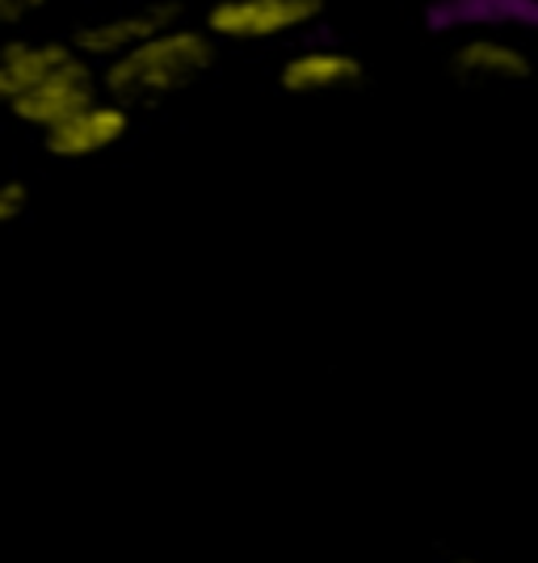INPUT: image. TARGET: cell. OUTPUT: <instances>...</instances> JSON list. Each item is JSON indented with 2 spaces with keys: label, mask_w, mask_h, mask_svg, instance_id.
Here are the masks:
<instances>
[{
  "label": "cell",
  "mask_w": 538,
  "mask_h": 563,
  "mask_svg": "<svg viewBox=\"0 0 538 563\" xmlns=\"http://www.w3.org/2000/svg\"><path fill=\"white\" fill-rule=\"evenodd\" d=\"M215 68V38L198 25H164L135 51L101 64V93L122 106H156Z\"/></svg>",
  "instance_id": "6da1fadb"
},
{
  "label": "cell",
  "mask_w": 538,
  "mask_h": 563,
  "mask_svg": "<svg viewBox=\"0 0 538 563\" xmlns=\"http://www.w3.org/2000/svg\"><path fill=\"white\" fill-rule=\"evenodd\" d=\"M325 0H215L207 9V34L228 43H274L320 22Z\"/></svg>",
  "instance_id": "7a4b0ae2"
},
{
  "label": "cell",
  "mask_w": 538,
  "mask_h": 563,
  "mask_svg": "<svg viewBox=\"0 0 538 563\" xmlns=\"http://www.w3.org/2000/svg\"><path fill=\"white\" fill-rule=\"evenodd\" d=\"M101 93V76H97V64H89L80 51L64 59L59 68L43 76L30 93H22L13 106H9V114L25 122V126H34V131H51L55 122H64L68 114H76L80 106H89L94 97Z\"/></svg>",
  "instance_id": "3957f363"
},
{
  "label": "cell",
  "mask_w": 538,
  "mask_h": 563,
  "mask_svg": "<svg viewBox=\"0 0 538 563\" xmlns=\"http://www.w3.org/2000/svg\"><path fill=\"white\" fill-rule=\"evenodd\" d=\"M127 131H131V106L97 93L89 106H80L76 114L43 131V143L55 161H94L127 140Z\"/></svg>",
  "instance_id": "277c9868"
},
{
  "label": "cell",
  "mask_w": 538,
  "mask_h": 563,
  "mask_svg": "<svg viewBox=\"0 0 538 563\" xmlns=\"http://www.w3.org/2000/svg\"><path fill=\"white\" fill-rule=\"evenodd\" d=\"M173 22H182V9L168 4V0H152V4H140V9H118V13L85 22L72 34V47L80 51L89 64H110V59L135 51L140 43H147L152 34H161L164 25Z\"/></svg>",
  "instance_id": "5b68a950"
},
{
  "label": "cell",
  "mask_w": 538,
  "mask_h": 563,
  "mask_svg": "<svg viewBox=\"0 0 538 563\" xmlns=\"http://www.w3.org/2000/svg\"><path fill=\"white\" fill-rule=\"evenodd\" d=\"M450 71L468 85H517L535 71V59L526 47H517L514 38L492 34V30H475V34L454 43Z\"/></svg>",
  "instance_id": "8992f818"
},
{
  "label": "cell",
  "mask_w": 538,
  "mask_h": 563,
  "mask_svg": "<svg viewBox=\"0 0 538 563\" xmlns=\"http://www.w3.org/2000/svg\"><path fill=\"white\" fill-rule=\"evenodd\" d=\"M366 76L362 59L341 47H304L278 68V85L290 97H328L345 93Z\"/></svg>",
  "instance_id": "52a82bcc"
},
{
  "label": "cell",
  "mask_w": 538,
  "mask_h": 563,
  "mask_svg": "<svg viewBox=\"0 0 538 563\" xmlns=\"http://www.w3.org/2000/svg\"><path fill=\"white\" fill-rule=\"evenodd\" d=\"M76 47L59 38H9L0 47V106L9 110L22 93H30L43 76L72 59Z\"/></svg>",
  "instance_id": "ba28073f"
},
{
  "label": "cell",
  "mask_w": 538,
  "mask_h": 563,
  "mask_svg": "<svg viewBox=\"0 0 538 563\" xmlns=\"http://www.w3.org/2000/svg\"><path fill=\"white\" fill-rule=\"evenodd\" d=\"M30 207V186L18 181V177H4L0 181V228H9V223H18Z\"/></svg>",
  "instance_id": "9c48e42d"
},
{
  "label": "cell",
  "mask_w": 538,
  "mask_h": 563,
  "mask_svg": "<svg viewBox=\"0 0 538 563\" xmlns=\"http://www.w3.org/2000/svg\"><path fill=\"white\" fill-rule=\"evenodd\" d=\"M51 0H0V25H22L25 18L43 13Z\"/></svg>",
  "instance_id": "30bf717a"
},
{
  "label": "cell",
  "mask_w": 538,
  "mask_h": 563,
  "mask_svg": "<svg viewBox=\"0 0 538 563\" xmlns=\"http://www.w3.org/2000/svg\"><path fill=\"white\" fill-rule=\"evenodd\" d=\"M450 563H484V560H475V555H454Z\"/></svg>",
  "instance_id": "8fae6325"
}]
</instances>
